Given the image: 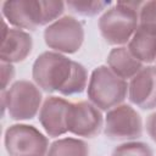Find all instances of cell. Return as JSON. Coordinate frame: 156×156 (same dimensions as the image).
I'll return each mask as SVG.
<instances>
[{
  "label": "cell",
  "mask_w": 156,
  "mask_h": 156,
  "mask_svg": "<svg viewBox=\"0 0 156 156\" xmlns=\"http://www.w3.org/2000/svg\"><path fill=\"white\" fill-rule=\"evenodd\" d=\"M63 1L7 0L2 2L1 12L9 24L18 29L34 30L40 26L51 24L65 11Z\"/></svg>",
  "instance_id": "6da1fadb"
},
{
  "label": "cell",
  "mask_w": 156,
  "mask_h": 156,
  "mask_svg": "<svg viewBox=\"0 0 156 156\" xmlns=\"http://www.w3.org/2000/svg\"><path fill=\"white\" fill-rule=\"evenodd\" d=\"M144 1H118L99 20V29L106 43L116 46L128 44L139 26V12Z\"/></svg>",
  "instance_id": "7a4b0ae2"
},
{
  "label": "cell",
  "mask_w": 156,
  "mask_h": 156,
  "mask_svg": "<svg viewBox=\"0 0 156 156\" xmlns=\"http://www.w3.org/2000/svg\"><path fill=\"white\" fill-rule=\"evenodd\" d=\"M128 82L113 73L108 66L96 67L89 78V101L101 111L122 105L128 95Z\"/></svg>",
  "instance_id": "3957f363"
},
{
  "label": "cell",
  "mask_w": 156,
  "mask_h": 156,
  "mask_svg": "<svg viewBox=\"0 0 156 156\" xmlns=\"http://www.w3.org/2000/svg\"><path fill=\"white\" fill-rule=\"evenodd\" d=\"M73 60L56 51H45L33 63L32 77L34 83L46 93L61 91L67 85L72 71Z\"/></svg>",
  "instance_id": "277c9868"
},
{
  "label": "cell",
  "mask_w": 156,
  "mask_h": 156,
  "mask_svg": "<svg viewBox=\"0 0 156 156\" xmlns=\"http://www.w3.org/2000/svg\"><path fill=\"white\" fill-rule=\"evenodd\" d=\"M2 108L15 121L33 118L41 108L40 88L29 80H17L2 91Z\"/></svg>",
  "instance_id": "5b68a950"
},
{
  "label": "cell",
  "mask_w": 156,
  "mask_h": 156,
  "mask_svg": "<svg viewBox=\"0 0 156 156\" xmlns=\"http://www.w3.org/2000/svg\"><path fill=\"white\" fill-rule=\"evenodd\" d=\"M4 144L10 156H46L48 138L35 127L13 124L5 132Z\"/></svg>",
  "instance_id": "8992f818"
},
{
  "label": "cell",
  "mask_w": 156,
  "mask_h": 156,
  "mask_svg": "<svg viewBox=\"0 0 156 156\" xmlns=\"http://www.w3.org/2000/svg\"><path fill=\"white\" fill-rule=\"evenodd\" d=\"M45 44L60 54L77 52L84 40V27L72 16H63L49 24L44 30Z\"/></svg>",
  "instance_id": "52a82bcc"
},
{
  "label": "cell",
  "mask_w": 156,
  "mask_h": 156,
  "mask_svg": "<svg viewBox=\"0 0 156 156\" xmlns=\"http://www.w3.org/2000/svg\"><path fill=\"white\" fill-rule=\"evenodd\" d=\"M104 133L111 140H134L143 134L140 115L130 105H118L107 111Z\"/></svg>",
  "instance_id": "ba28073f"
},
{
  "label": "cell",
  "mask_w": 156,
  "mask_h": 156,
  "mask_svg": "<svg viewBox=\"0 0 156 156\" xmlns=\"http://www.w3.org/2000/svg\"><path fill=\"white\" fill-rule=\"evenodd\" d=\"M104 121L101 110L90 101H79L69 105L67 128L74 135L94 138L104 128Z\"/></svg>",
  "instance_id": "9c48e42d"
},
{
  "label": "cell",
  "mask_w": 156,
  "mask_h": 156,
  "mask_svg": "<svg viewBox=\"0 0 156 156\" xmlns=\"http://www.w3.org/2000/svg\"><path fill=\"white\" fill-rule=\"evenodd\" d=\"M33 48V40L28 32L18 28H10L2 18L1 30V62L16 63L27 58Z\"/></svg>",
  "instance_id": "30bf717a"
},
{
  "label": "cell",
  "mask_w": 156,
  "mask_h": 156,
  "mask_svg": "<svg viewBox=\"0 0 156 156\" xmlns=\"http://www.w3.org/2000/svg\"><path fill=\"white\" fill-rule=\"evenodd\" d=\"M71 102L63 98H48L39 111V121L49 136H60L68 132L67 116Z\"/></svg>",
  "instance_id": "8fae6325"
},
{
  "label": "cell",
  "mask_w": 156,
  "mask_h": 156,
  "mask_svg": "<svg viewBox=\"0 0 156 156\" xmlns=\"http://www.w3.org/2000/svg\"><path fill=\"white\" fill-rule=\"evenodd\" d=\"M129 100L143 110L156 107V67H144L128 84Z\"/></svg>",
  "instance_id": "7c38bea8"
},
{
  "label": "cell",
  "mask_w": 156,
  "mask_h": 156,
  "mask_svg": "<svg viewBox=\"0 0 156 156\" xmlns=\"http://www.w3.org/2000/svg\"><path fill=\"white\" fill-rule=\"evenodd\" d=\"M107 66L124 80L134 78L144 68V65L132 55L127 46L113 48L107 56Z\"/></svg>",
  "instance_id": "4fadbf2b"
},
{
  "label": "cell",
  "mask_w": 156,
  "mask_h": 156,
  "mask_svg": "<svg viewBox=\"0 0 156 156\" xmlns=\"http://www.w3.org/2000/svg\"><path fill=\"white\" fill-rule=\"evenodd\" d=\"M127 48L143 65L156 61V35L140 28L139 26Z\"/></svg>",
  "instance_id": "5bb4252c"
},
{
  "label": "cell",
  "mask_w": 156,
  "mask_h": 156,
  "mask_svg": "<svg viewBox=\"0 0 156 156\" xmlns=\"http://www.w3.org/2000/svg\"><path fill=\"white\" fill-rule=\"evenodd\" d=\"M46 156H89V146L80 139L62 138L49 146Z\"/></svg>",
  "instance_id": "9a60e30c"
},
{
  "label": "cell",
  "mask_w": 156,
  "mask_h": 156,
  "mask_svg": "<svg viewBox=\"0 0 156 156\" xmlns=\"http://www.w3.org/2000/svg\"><path fill=\"white\" fill-rule=\"evenodd\" d=\"M87 85H88V72L83 65L74 61L72 76L69 78L67 85L65 87V89L61 91V94L66 95V96L79 94L87 88Z\"/></svg>",
  "instance_id": "2e32d148"
},
{
  "label": "cell",
  "mask_w": 156,
  "mask_h": 156,
  "mask_svg": "<svg viewBox=\"0 0 156 156\" xmlns=\"http://www.w3.org/2000/svg\"><path fill=\"white\" fill-rule=\"evenodd\" d=\"M110 1H67L66 6L80 16H95L107 10Z\"/></svg>",
  "instance_id": "e0dca14e"
},
{
  "label": "cell",
  "mask_w": 156,
  "mask_h": 156,
  "mask_svg": "<svg viewBox=\"0 0 156 156\" xmlns=\"http://www.w3.org/2000/svg\"><path fill=\"white\" fill-rule=\"evenodd\" d=\"M139 27L156 35V0L144 1L139 12Z\"/></svg>",
  "instance_id": "ac0fdd59"
},
{
  "label": "cell",
  "mask_w": 156,
  "mask_h": 156,
  "mask_svg": "<svg viewBox=\"0 0 156 156\" xmlns=\"http://www.w3.org/2000/svg\"><path fill=\"white\" fill-rule=\"evenodd\" d=\"M112 156H154L151 147L140 141H127L117 146Z\"/></svg>",
  "instance_id": "d6986e66"
},
{
  "label": "cell",
  "mask_w": 156,
  "mask_h": 156,
  "mask_svg": "<svg viewBox=\"0 0 156 156\" xmlns=\"http://www.w3.org/2000/svg\"><path fill=\"white\" fill-rule=\"evenodd\" d=\"M15 77V67L12 63L1 62V90L5 91L7 85Z\"/></svg>",
  "instance_id": "ffe728a7"
},
{
  "label": "cell",
  "mask_w": 156,
  "mask_h": 156,
  "mask_svg": "<svg viewBox=\"0 0 156 156\" xmlns=\"http://www.w3.org/2000/svg\"><path fill=\"white\" fill-rule=\"evenodd\" d=\"M146 132L149 136L156 143V111L151 113L146 119Z\"/></svg>",
  "instance_id": "44dd1931"
}]
</instances>
